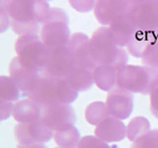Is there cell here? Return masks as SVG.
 I'll list each match as a JSON object with an SVG mask.
<instances>
[{
    "label": "cell",
    "mask_w": 158,
    "mask_h": 148,
    "mask_svg": "<svg viewBox=\"0 0 158 148\" xmlns=\"http://www.w3.org/2000/svg\"><path fill=\"white\" fill-rule=\"evenodd\" d=\"M11 16L12 31L20 36L38 35L51 6L44 0H9L1 4Z\"/></svg>",
    "instance_id": "cell-1"
},
{
    "label": "cell",
    "mask_w": 158,
    "mask_h": 148,
    "mask_svg": "<svg viewBox=\"0 0 158 148\" xmlns=\"http://www.w3.org/2000/svg\"><path fill=\"white\" fill-rule=\"evenodd\" d=\"M78 94L65 78H54L42 73L27 99L36 101L42 107L54 104L70 105L78 99Z\"/></svg>",
    "instance_id": "cell-2"
},
{
    "label": "cell",
    "mask_w": 158,
    "mask_h": 148,
    "mask_svg": "<svg viewBox=\"0 0 158 148\" xmlns=\"http://www.w3.org/2000/svg\"><path fill=\"white\" fill-rule=\"evenodd\" d=\"M90 48L98 65L111 64L120 69L128 62V52L117 46L109 26H101L93 32Z\"/></svg>",
    "instance_id": "cell-3"
},
{
    "label": "cell",
    "mask_w": 158,
    "mask_h": 148,
    "mask_svg": "<svg viewBox=\"0 0 158 148\" xmlns=\"http://www.w3.org/2000/svg\"><path fill=\"white\" fill-rule=\"evenodd\" d=\"M117 86L132 94L148 95L158 86V70L147 65L126 64L117 72Z\"/></svg>",
    "instance_id": "cell-4"
},
{
    "label": "cell",
    "mask_w": 158,
    "mask_h": 148,
    "mask_svg": "<svg viewBox=\"0 0 158 148\" xmlns=\"http://www.w3.org/2000/svg\"><path fill=\"white\" fill-rule=\"evenodd\" d=\"M40 37L48 49L67 47L72 37L69 16L60 7H51L49 14L41 26Z\"/></svg>",
    "instance_id": "cell-5"
},
{
    "label": "cell",
    "mask_w": 158,
    "mask_h": 148,
    "mask_svg": "<svg viewBox=\"0 0 158 148\" xmlns=\"http://www.w3.org/2000/svg\"><path fill=\"white\" fill-rule=\"evenodd\" d=\"M15 52L22 65L42 72L49 49L38 35H26L17 38L15 43Z\"/></svg>",
    "instance_id": "cell-6"
},
{
    "label": "cell",
    "mask_w": 158,
    "mask_h": 148,
    "mask_svg": "<svg viewBox=\"0 0 158 148\" xmlns=\"http://www.w3.org/2000/svg\"><path fill=\"white\" fill-rule=\"evenodd\" d=\"M74 67L75 63L72 52L67 46L56 49H49L42 73L54 78H65Z\"/></svg>",
    "instance_id": "cell-7"
},
{
    "label": "cell",
    "mask_w": 158,
    "mask_h": 148,
    "mask_svg": "<svg viewBox=\"0 0 158 148\" xmlns=\"http://www.w3.org/2000/svg\"><path fill=\"white\" fill-rule=\"evenodd\" d=\"M54 136V131L51 130L42 120L17 123L15 126V137L19 144L30 143H47Z\"/></svg>",
    "instance_id": "cell-8"
},
{
    "label": "cell",
    "mask_w": 158,
    "mask_h": 148,
    "mask_svg": "<svg viewBox=\"0 0 158 148\" xmlns=\"http://www.w3.org/2000/svg\"><path fill=\"white\" fill-rule=\"evenodd\" d=\"M128 16L138 30L156 32L158 30V0H147L131 6Z\"/></svg>",
    "instance_id": "cell-9"
},
{
    "label": "cell",
    "mask_w": 158,
    "mask_h": 148,
    "mask_svg": "<svg viewBox=\"0 0 158 148\" xmlns=\"http://www.w3.org/2000/svg\"><path fill=\"white\" fill-rule=\"evenodd\" d=\"M68 48L72 52L74 63L77 67H81L89 70H94L98 67L96 60L91 54L90 38L83 32H75L72 35Z\"/></svg>",
    "instance_id": "cell-10"
},
{
    "label": "cell",
    "mask_w": 158,
    "mask_h": 148,
    "mask_svg": "<svg viewBox=\"0 0 158 148\" xmlns=\"http://www.w3.org/2000/svg\"><path fill=\"white\" fill-rule=\"evenodd\" d=\"M41 120L53 131L68 126L75 125L77 115L72 105L69 104H54L49 106H44L42 109Z\"/></svg>",
    "instance_id": "cell-11"
},
{
    "label": "cell",
    "mask_w": 158,
    "mask_h": 148,
    "mask_svg": "<svg viewBox=\"0 0 158 148\" xmlns=\"http://www.w3.org/2000/svg\"><path fill=\"white\" fill-rule=\"evenodd\" d=\"M106 105L110 112V116L118 120L128 118L133 111V95L131 91L115 86L109 91L106 96Z\"/></svg>",
    "instance_id": "cell-12"
},
{
    "label": "cell",
    "mask_w": 158,
    "mask_h": 148,
    "mask_svg": "<svg viewBox=\"0 0 158 148\" xmlns=\"http://www.w3.org/2000/svg\"><path fill=\"white\" fill-rule=\"evenodd\" d=\"M9 73H10V76L12 78V80L19 86L21 95L26 99H27L28 94L32 91L37 80L42 75L41 70L30 69V68L22 65L17 57L12 58V60L9 65Z\"/></svg>",
    "instance_id": "cell-13"
},
{
    "label": "cell",
    "mask_w": 158,
    "mask_h": 148,
    "mask_svg": "<svg viewBox=\"0 0 158 148\" xmlns=\"http://www.w3.org/2000/svg\"><path fill=\"white\" fill-rule=\"evenodd\" d=\"M130 10L131 5L127 0H96L94 15L99 23L110 26L115 18L127 15Z\"/></svg>",
    "instance_id": "cell-14"
},
{
    "label": "cell",
    "mask_w": 158,
    "mask_h": 148,
    "mask_svg": "<svg viewBox=\"0 0 158 148\" xmlns=\"http://www.w3.org/2000/svg\"><path fill=\"white\" fill-rule=\"evenodd\" d=\"M127 126L116 117L109 116L102 122H100L95 128V136L106 143L120 142L126 137Z\"/></svg>",
    "instance_id": "cell-15"
},
{
    "label": "cell",
    "mask_w": 158,
    "mask_h": 148,
    "mask_svg": "<svg viewBox=\"0 0 158 148\" xmlns=\"http://www.w3.org/2000/svg\"><path fill=\"white\" fill-rule=\"evenodd\" d=\"M109 27L111 30V33H112L117 46L121 48L127 47V44L135 38L136 33L138 32V28L135 26L131 17L128 16V14L115 18L110 23Z\"/></svg>",
    "instance_id": "cell-16"
},
{
    "label": "cell",
    "mask_w": 158,
    "mask_h": 148,
    "mask_svg": "<svg viewBox=\"0 0 158 148\" xmlns=\"http://www.w3.org/2000/svg\"><path fill=\"white\" fill-rule=\"evenodd\" d=\"M42 106L31 99H20L15 102L12 117L17 123H26L41 120Z\"/></svg>",
    "instance_id": "cell-17"
},
{
    "label": "cell",
    "mask_w": 158,
    "mask_h": 148,
    "mask_svg": "<svg viewBox=\"0 0 158 148\" xmlns=\"http://www.w3.org/2000/svg\"><path fill=\"white\" fill-rule=\"evenodd\" d=\"M118 69L111 64H99L94 70V81L96 86L104 91H111L117 85Z\"/></svg>",
    "instance_id": "cell-18"
},
{
    "label": "cell",
    "mask_w": 158,
    "mask_h": 148,
    "mask_svg": "<svg viewBox=\"0 0 158 148\" xmlns=\"http://www.w3.org/2000/svg\"><path fill=\"white\" fill-rule=\"evenodd\" d=\"M65 79L78 92L86 91V90L91 89L93 84H95L93 70H89V69H85L81 67H77V65L65 76Z\"/></svg>",
    "instance_id": "cell-19"
},
{
    "label": "cell",
    "mask_w": 158,
    "mask_h": 148,
    "mask_svg": "<svg viewBox=\"0 0 158 148\" xmlns=\"http://www.w3.org/2000/svg\"><path fill=\"white\" fill-rule=\"evenodd\" d=\"M53 139L58 147L62 148H78L80 143V132L74 125L63 126L54 131Z\"/></svg>",
    "instance_id": "cell-20"
},
{
    "label": "cell",
    "mask_w": 158,
    "mask_h": 148,
    "mask_svg": "<svg viewBox=\"0 0 158 148\" xmlns=\"http://www.w3.org/2000/svg\"><path fill=\"white\" fill-rule=\"evenodd\" d=\"M109 116H110V112H109L107 105L106 102H102V101L90 102L85 109V120L88 123L94 126H98Z\"/></svg>",
    "instance_id": "cell-21"
},
{
    "label": "cell",
    "mask_w": 158,
    "mask_h": 148,
    "mask_svg": "<svg viewBox=\"0 0 158 148\" xmlns=\"http://www.w3.org/2000/svg\"><path fill=\"white\" fill-rule=\"evenodd\" d=\"M149 131H151V122L148 121V118H146L144 116H136L127 125L126 137L133 143Z\"/></svg>",
    "instance_id": "cell-22"
},
{
    "label": "cell",
    "mask_w": 158,
    "mask_h": 148,
    "mask_svg": "<svg viewBox=\"0 0 158 148\" xmlns=\"http://www.w3.org/2000/svg\"><path fill=\"white\" fill-rule=\"evenodd\" d=\"M152 37H153V32H144V31L138 30L135 38L127 44V47H126L127 52L136 58H142L143 52H144L147 44L151 42Z\"/></svg>",
    "instance_id": "cell-23"
},
{
    "label": "cell",
    "mask_w": 158,
    "mask_h": 148,
    "mask_svg": "<svg viewBox=\"0 0 158 148\" xmlns=\"http://www.w3.org/2000/svg\"><path fill=\"white\" fill-rule=\"evenodd\" d=\"M21 91L16 83L12 80V78L9 75H1L0 76V100L16 102L21 97Z\"/></svg>",
    "instance_id": "cell-24"
},
{
    "label": "cell",
    "mask_w": 158,
    "mask_h": 148,
    "mask_svg": "<svg viewBox=\"0 0 158 148\" xmlns=\"http://www.w3.org/2000/svg\"><path fill=\"white\" fill-rule=\"evenodd\" d=\"M141 60L143 65H147L149 68L158 70V37H156L154 33L151 42L147 44Z\"/></svg>",
    "instance_id": "cell-25"
},
{
    "label": "cell",
    "mask_w": 158,
    "mask_h": 148,
    "mask_svg": "<svg viewBox=\"0 0 158 148\" xmlns=\"http://www.w3.org/2000/svg\"><path fill=\"white\" fill-rule=\"evenodd\" d=\"M131 148H158V130H151L132 143Z\"/></svg>",
    "instance_id": "cell-26"
},
{
    "label": "cell",
    "mask_w": 158,
    "mask_h": 148,
    "mask_svg": "<svg viewBox=\"0 0 158 148\" xmlns=\"http://www.w3.org/2000/svg\"><path fill=\"white\" fill-rule=\"evenodd\" d=\"M78 148H112L109 143L98 138L96 136H84L80 139Z\"/></svg>",
    "instance_id": "cell-27"
},
{
    "label": "cell",
    "mask_w": 158,
    "mask_h": 148,
    "mask_svg": "<svg viewBox=\"0 0 158 148\" xmlns=\"http://www.w3.org/2000/svg\"><path fill=\"white\" fill-rule=\"evenodd\" d=\"M69 5L78 12H89V11H94L96 0H68Z\"/></svg>",
    "instance_id": "cell-28"
},
{
    "label": "cell",
    "mask_w": 158,
    "mask_h": 148,
    "mask_svg": "<svg viewBox=\"0 0 158 148\" xmlns=\"http://www.w3.org/2000/svg\"><path fill=\"white\" fill-rule=\"evenodd\" d=\"M14 107H15V104L14 102L0 100V118L1 120H6L10 116H12Z\"/></svg>",
    "instance_id": "cell-29"
},
{
    "label": "cell",
    "mask_w": 158,
    "mask_h": 148,
    "mask_svg": "<svg viewBox=\"0 0 158 148\" xmlns=\"http://www.w3.org/2000/svg\"><path fill=\"white\" fill-rule=\"evenodd\" d=\"M149 109L152 115L158 118V86L154 88L149 94Z\"/></svg>",
    "instance_id": "cell-30"
},
{
    "label": "cell",
    "mask_w": 158,
    "mask_h": 148,
    "mask_svg": "<svg viewBox=\"0 0 158 148\" xmlns=\"http://www.w3.org/2000/svg\"><path fill=\"white\" fill-rule=\"evenodd\" d=\"M0 16H1V32H5L12 25V20L9 12L6 11V9L1 6H0Z\"/></svg>",
    "instance_id": "cell-31"
},
{
    "label": "cell",
    "mask_w": 158,
    "mask_h": 148,
    "mask_svg": "<svg viewBox=\"0 0 158 148\" xmlns=\"http://www.w3.org/2000/svg\"><path fill=\"white\" fill-rule=\"evenodd\" d=\"M16 148H47L46 143H30V144H17Z\"/></svg>",
    "instance_id": "cell-32"
},
{
    "label": "cell",
    "mask_w": 158,
    "mask_h": 148,
    "mask_svg": "<svg viewBox=\"0 0 158 148\" xmlns=\"http://www.w3.org/2000/svg\"><path fill=\"white\" fill-rule=\"evenodd\" d=\"M127 1L130 2V5H131V6H135V5L142 4V2H144V1H147V0H127Z\"/></svg>",
    "instance_id": "cell-33"
},
{
    "label": "cell",
    "mask_w": 158,
    "mask_h": 148,
    "mask_svg": "<svg viewBox=\"0 0 158 148\" xmlns=\"http://www.w3.org/2000/svg\"><path fill=\"white\" fill-rule=\"evenodd\" d=\"M153 33H154V36H156V37H158V30H157L156 32H153Z\"/></svg>",
    "instance_id": "cell-34"
},
{
    "label": "cell",
    "mask_w": 158,
    "mask_h": 148,
    "mask_svg": "<svg viewBox=\"0 0 158 148\" xmlns=\"http://www.w3.org/2000/svg\"><path fill=\"white\" fill-rule=\"evenodd\" d=\"M111 147H112V148H118L117 146H111Z\"/></svg>",
    "instance_id": "cell-35"
},
{
    "label": "cell",
    "mask_w": 158,
    "mask_h": 148,
    "mask_svg": "<svg viewBox=\"0 0 158 148\" xmlns=\"http://www.w3.org/2000/svg\"><path fill=\"white\" fill-rule=\"evenodd\" d=\"M44 1H47V2H48V1H52V0H44Z\"/></svg>",
    "instance_id": "cell-36"
},
{
    "label": "cell",
    "mask_w": 158,
    "mask_h": 148,
    "mask_svg": "<svg viewBox=\"0 0 158 148\" xmlns=\"http://www.w3.org/2000/svg\"><path fill=\"white\" fill-rule=\"evenodd\" d=\"M57 148H62V147H57Z\"/></svg>",
    "instance_id": "cell-37"
}]
</instances>
